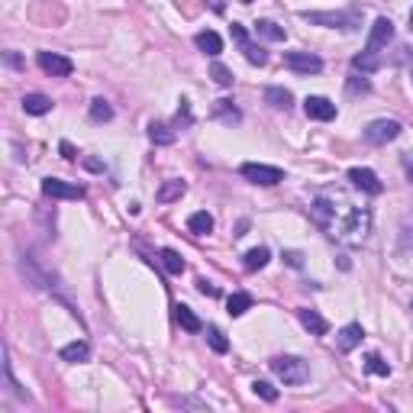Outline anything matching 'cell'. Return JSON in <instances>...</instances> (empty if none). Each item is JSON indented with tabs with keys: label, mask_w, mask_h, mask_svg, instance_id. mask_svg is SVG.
<instances>
[{
	"label": "cell",
	"mask_w": 413,
	"mask_h": 413,
	"mask_svg": "<svg viewBox=\"0 0 413 413\" xmlns=\"http://www.w3.org/2000/svg\"><path fill=\"white\" fill-rule=\"evenodd\" d=\"M210 78H213V81H216L220 87H230V85H233V71H230L226 65H220V62H213Z\"/></svg>",
	"instance_id": "31"
},
{
	"label": "cell",
	"mask_w": 413,
	"mask_h": 413,
	"mask_svg": "<svg viewBox=\"0 0 413 413\" xmlns=\"http://www.w3.org/2000/svg\"><path fill=\"white\" fill-rule=\"evenodd\" d=\"M352 68H359V71L371 74V71H378V68H381V58H378V55H371V52H361V55H355V58H352Z\"/></svg>",
	"instance_id": "27"
},
{
	"label": "cell",
	"mask_w": 413,
	"mask_h": 413,
	"mask_svg": "<svg viewBox=\"0 0 413 413\" xmlns=\"http://www.w3.org/2000/svg\"><path fill=\"white\" fill-rule=\"evenodd\" d=\"M410 30H413V10H410Z\"/></svg>",
	"instance_id": "39"
},
{
	"label": "cell",
	"mask_w": 413,
	"mask_h": 413,
	"mask_svg": "<svg viewBox=\"0 0 413 413\" xmlns=\"http://www.w3.org/2000/svg\"><path fill=\"white\" fill-rule=\"evenodd\" d=\"M403 168H407V175H410V178H413V152H403Z\"/></svg>",
	"instance_id": "36"
},
{
	"label": "cell",
	"mask_w": 413,
	"mask_h": 413,
	"mask_svg": "<svg viewBox=\"0 0 413 413\" xmlns=\"http://www.w3.org/2000/svg\"><path fill=\"white\" fill-rule=\"evenodd\" d=\"M175 317H178V323L188 329V333H201V329H203L201 317H197L191 307H184V304H178V307H175Z\"/></svg>",
	"instance_id": "19"
},
{
	"label": "cell",
	"mask_w": 413,
	"mask_h": 413,
	"mask_svg": "<svg viewBox=\"0 0 413 413\" xmlns=\"http://www.w3.org/2000/svg\"><path fill=\"white\" fill-rule=\"evenodd\" d=\"M310 210H313V220H317L320 226H329V220H333V213H336V210H333V203L323 201V197H320V201L313 203Z\"/></svg>",
	"instance_id": "29"
},
{
	"label": "cell",
	"mask_w": 413,
	"mask_h": 413,
	"mask_svg": "<svg viewBox=\"0 0 413 413\" xmlns=\"http://www.w3.org/2000/svg\"><path fill=\"white\" fill-rule=\"evenodd\" d=\"M23 110L32 113V117H43V113L52 110V100H49L45 94H26V97H23Z\"/></svg>",
	"instance_id": "15"
},
{
	"label": "cell",
	"mask_w": 413,
	"mask_h": 413,
	"mask_svg": "<svg viewBox=\"0 0 413 413\" xmlns=\"http://www.w3.org/2000/svg\"><path fill=\"white\" fill-rule=\"evenodd\" d=\"M365 365H368L371 375H381V378H388V375H391V365H388V361H384L381 355H378V352H371Z\"/></svg>",
	"instance_id": "32"
},
{
	"label": "cell",
	"mask_w": 413,
	"mask_h": 413,
	"mask_svg": "<svg viewBox=\"0 0 413 413\" xmlns=\"http://www.w3.org/2000/svg\"><path fill=\"white\" fill-rule=\"evenodd\" d=\"M62 359L71 361V365L87 361V359H91V346H87V342H71V346H65V349H62Z\"/></svg>",
	"instance_id": "22"
},
{
	"label": "cell",
	"mask_w": 413,
	"mask_h": 413,
	"mask_svg": "<svg viewBox=\"0 0 413 413\" xmlns=\"http://www.w3.org/2000/svg\"><path fill=\"white\" fill-rule=\"evenodd\" d=\"M233 39H236V43H239V45H243L245 58H249V62H252V65H265V62H268V55L262 52L258 45H252V43H249V32H245L243 26H236V23H233Z\"/></svg>",
	"instance_id": "12"
},
{
	"label": "cell",
	"mask_w": 413,
	"mask_h": 413,
	"mask_svg": "<svg viewBox=\"0 0 413 413\" xmlns=\"http://www.w3.org/2000/svg\"><path fill=\"white\" fill-rule=\"evenodd\" d=\"M62 155H65V159H68V161H74V159H78V155H74V148L68 146V142H62Z\"/></svg>",
	"instance_id": "38"
},
{
	"label": "cell",
	"mask_w": 413,
	"mask_h": 413,
	"mask_svg": "<svg viewBox=\"0 0 413 413\" xmlns=\"http://www.w3.org/2000/svg\"><path fill=\"white\" fill-rule=\"evenodd\" d=\"M252 391L258 394L262 401H268V403H275V401H278V391H275V388H271L268 381H255V384H252Z\"/></svg>",
	"instance_id": "34"
},
{
	"label": "cell",
	"mask_w": 413,
	"mask_h": 413,
	"mask_svg": "<svg viewBox=\"0 0 413 413\" xmlns=\"http://www.w3.org/2000/svg\"><path fill=\"white\" fill-rule=\"evenodd\" d=\"M265 104H271L275 110H287L294 104V94L287 87H265Z\"/></svg>",
	"instance_id": "17"
},
{
	"label": "cell",
	"mask_w": 413,
	"mask_h": 413,
	"mask_svg": "<svg viewBox=\"0 0 413 413\" xmlns=\"http://www.w3.org/2000/svg\"><path fill=\"white\" fill-rule=\"evenodd\" d=\"M148 139H152L155 146H171V142H175V129H171L168 123H152V126H148Z\"/></svg>",
	"instance_id": "23"
},
{
	"label": "cell",
	"mask_w": 413,
	"mask_h": 413,
	"mask_svg": "<svg viewBox=\"0 0 413 413\" xmlns=\"http://www.w3.org/2000/svg\"><path fill=\"white\" fill-rule=\"evenodd\" d=\"M397 136H401V123L397 120H375V123L365 126V142H371V146H388Z\"/></svg>",
	"instance_id": "4"
},
{
	"label": "cell",
	"mask_w": 413,
	"mask_h": 413,
	"mask_svg": "<svg viewBox=\"0 0 413 413\" xmlns=\"http://www.w3.org/2000/svg\"><path fill=\"white\" fill-rule=\"evenodd\" d=\"M284 68L297 74H317L323 71V58H317L313 52H284Z\"/></svg>",
	"instance_id": "8"
},
{
	"label": "cell",
	"mask_w": 413,
	"mask_h": 413,
	"mask_svg": "<svg viewBox=\"0 0 413 413\" xmlns=\"http://www.w3.org/2000/svg\"><path fill=\"white\" fill-rule=\"evenodd\" d=\"M394 39V23L388 20V16H378L375 20V26H371V32H368V43H365V52H371V55H381V49L388 43Z\"/></svg>",
	"instance_id": "7"
},
{
	"label": "cell",
	"mask_w": 413,
	"mask_h": 413,
	"mask_svg": "<svg viewBox=\"0 0 413 413\" xmlns=\"http://www.w3.org/2000/svg\"><path fill=\"white\" fill-rule=\"evenodd\" d=\"M43 194L45 197H55V201H81V197H85V188H81V184H71V181H62V178H45Z\"/></svg>",
	"instance_id": "6"
},
{
	"label": "cell",
	"mask_w": 413,
	"mask_h": 413,
	"mask_svg": "<svg viewBox=\"0 0 413 413\" xmlns=\"http://www.w3.org/2000/svg\"><path fill=\"white\" fill-rule=\"evenodd\" d=\"M304 113H307L310 120H336V104L333 100H326V97H307L304 100Z\"/></svg>",
	"instance_id": "11"
},
{
	"label": "cell",
	"mask_w": 413,
	"mask_h": 413,
	"mask_svg": "<svg viewBox=\"0 0 413 413\" xmlns=\"http://www.w3.org/2000/svg\"><path fill=\"white\" fill-rule=\"evenodd\" d=\"M284 258H287V262H291V265H294V268H300V265H304V258H300V252H287Z\"/></svg>",
	"instance_id": "37"
},
{
	"label": "cell",
	"mask_w": 413,
	"mask_h": 413,
	"mask_svg": "<svg viewBox=\"0 0 413 413\" xmlns=\"http://www.w3.org/2000/svg\"><path fill=\"white\" fill-rule=\"evenodd\" d=\"M361 336H365V333H361L359 323H349V326H342V329H339V349H342V352H352V349H355V346L361 342Z\"/></svg>",
	"instance_id": "18"
},
{
	"label": "cell",
	"mask_w": 413,
	"mask_h": 413,
	"mask_svg": "<svg viewBox=\"0 0 413 413\" xmlns=\"http://www.w3.org/2000/svg\"><path fill=\"white\" fill-rule=\"evenodd\" d=\"M188 230H191L194 236H207L213 230V216L207 210H197L191 213V220H188Z\"/></svg>",
	"instance_id": "21"
},
{
	"label": "cell",
	"mask_w": 413,
	"mask_h": 413,
	"mask_svg": "<svg viewBox=\"0 0 413 413\" xmlns=\"http://www.w3.org/2000/svg\"><path fill=\"white\" fill-rule=\"evenodd\" d=\"M349 181L365 194H381L384 191V184L378 181V175L371 168H349Z\"/></svg>",
	"instance_id": "10"
},
{
	"label": "cell",
	"mask_w": 413,
	"mask_h": 413,
	"mask_svg": "<svg viewBox=\"0 0 413 413\" xmlns=\"http://www.w3.org/2000/svg\"><path fill=\"white\" fill-rule=\"evenodd\" d=\"M271 371L284 384H304L310 378V368L297 355H278V359H271Z\"/></svg>",
	"instance_id": "2"
},
{
	"label": "cell",
	"mask_w": 413,
	"mask_h": 413,
	"mask_svg": "<svg viewBox=\"0 0 413 413\" xmlns=\"http://www.w3.org/2000/svg\"><path fill=\"white\" fill-rule=\"evenodd\" d=\"M243 178L252 181V184H262V188H271V184H281L284 181V171L275 168V165H258V161H245L243 168Z\"/></svg>",
	"instance_id": "3"
},
{
	"label": "cell",
	"mask_w": 413,
	"mask_h": 413,
	"mask_svg": "<svg viewBox=\"0 0 413 413\" xmlns=\"http://www.w3.org/2000/svg\"><path fill=\"white\" fill-rule=\"evenodd\" d=\"M268 258H271V252H268L265 245H258V249H249L245 252V271H258V268H265L268 265Z\"/></svg>",
	"instance_id": "20"
},
{
	"label": "cell",
	"mask_w": 413,
	"mask_h": 413,
	"mask_svg": "<svg viewBox=\"0 0 413 413\" xmlns=\"http://www.w3.org/2000/svg\"><path fill=\"white\" fill-rule=\"evenodd\" d=\"M207 339H210V346H213V352H230V342H226V336H223L216 326H207Z\"/></svg>",
	"instance_id": "33"
},
{
	"label": "cell",
	"mask_w": 413,
	"mask_h": 413,
	"mask_svg": "<svg viewBox=\"0 0 413 413\" xmlns=\"http://www.w3.org/2000/svg\"><path fill=\"white\" fill-rule=\"evenodd\" d=\"M226 307H230V313H233V317H243L245 310L252 307V297H249V294H243V291H239V294H233V297H230V300H226Z\"/></svg>",
	"instance_id": "28"
},
{
	"label": "cell",
	"mask_w": 413,
	"mask_h": 413,
	"mask_svg": "<svg viewBox=\"0 0 413 413\" xmlns=\"http://www.w3.org/2000/svg\"><path fill=\"white\" fill-rule=\"evenodd\" d=\"M194 43H197V49H201L203 55H220L223 52V39L213 30L197 32V39H194Z\"/></svg>",
	"instance_id": "16"
},
{
	"label": "cell",
	"mask_w": 413,
	"mask_h": 413,
	"mask_svg": "<svg viewBox=\"0 0 413 413\" xmlns=\"http://www.w3.org/2000/svg\"><path fill=\"white\" fill-rule=\"evenodd\" d=\"M213 117L220 120V123H226V126H236V123L243 120V113L233 107V100H216V104H213Z\"/></svg>",
	"instance_id": "14"
},
{
	"label": "cell",
	"mask_w": 413,
	"mask_h": 413,
	"mask_svg": "<svg viewBox=\"0 0 413 413\" xmlns=\"http://www.w3.org/2000/svg\"><path fill=\"white\" fill-rule=\"evenodd\" d=\"M161 265H165L168 275H181V271H184V258H181L175 249H161Z\"/></svg>",
	"instance_id": "26"
},
{
	"label": "cell",
	"mask_w": 413,
	"mask_h": 413,
	"mask_svg": "<svg viewBox=\"0 0 413 413\" xmlns=\"http://www.w3.org/2000/svg\"><path fill=\"white\" fill-rule=\"evenodd\" d=\"M255 32H258V36H265L268 43H284V30H281L278 23H271V20L255 23Z\"/></svg>",
	"instance_id": "25"
},
{
	"label": "cell",
	"mask_w": 413,
	"mask_h": 413,
	"mask_svg": "<svg viewBox=\"0 0 413 413\" xmlns=\"http://www.w3.org/2000/svg\"><path fill=\"white\" fill-rule=\"evenodd\" d=\"M36 62H39V68H43L45 74H52V78H68V74L74 71L71 58H65V55H58V52H39Z\"/></svg>",
	"instance_id": "9"
},
{
	"label": "cell",
	"mask_w": 413,
	"mask_h": 413,
	"mask_svg": "<svg viewBox=\"0 0 413 413\" xmlns=\"http://www.w3.org/2000/svg\"><path fill=\"white\" fill-rule=\"evenodd\" d=\"M297 317H300L304 329H310L313 336H326V333H329V323L320 317L317 310H297Z\"/></svg>",
	"instance_id": "13"
},
{
	"label": "cell",
	"mask_w": 413,
	"mask_h": 413,
	"mask_svg": "<svg viewBox=\"0 0 413 413\" xmlns=\"http://www.w3.org/2000/svg\"><path fill=\"white\" fill-rule=\"evenodd\" d=\"M371 230V213L365 207H352L346 213V223H342V236L346 239H365Z\"/></svg>",
	"instance_id": "5"
},
{
	"label": "cell",
	"mask_w": 413,
	"mask_h": 413,
	"mask_svg": "<svg viewBox=\"0 0 413 413\" xmlns=\"http://www.w3.org/2000/svg\"><path fill=\"white\" fill-rule=\"evenodd\" d=\"M239 3H252V0H239Z\"/></svg>",
	"instance_id": "40"
},
{
	"label": "cell",
	"mask_w": 413,
	"mask_h": 413,
	"mask_svg": "<svg viewBox=\"0 0 413 413\" xmlns=\"http://www.w3.org/2000/svg\"><path fill=\"white\" fill-rule=\"evenodd\" d=\"M197 291H201V294H207V297H216V294H220V287L210 284L207 278H197Z\"/></svg>",
	"instance_id": "35"
},
{
	"label": "cell",
	"mask_w": 413,
	"mask_h": 413,
	"mask_svg": "<svg viewBox=\"0 0 413 413\" xmlns=\"http://www.w3.org/2000/svg\"><path fill=\"white\" fill-rule=\"evenodd\" d=\"M307 23H313V26H329V30H359L361 26V13L359 10H339V13H310L304 10L300 13Z\"/></svg>",
	"instance_id": "1"
},
{
	"label": "cell",
	"mask_w": 413,
	"mask_h": 413,
	"mask_svg": "<svg viewBox=\"0 0 413 413\" xmlns=\"http://www.w3.org/2000/svg\"><path fill=\"white\" fill-rule=\"evenodd\" d=\"M110 117H113V107L107 104L104 97H97V100H91V120H97V123H107Z\"/></svg>",
	"instance_id": "30"
},
{
	"label": "cell",
	"mask_w": 413,
	"mask_h": 413,
	"mask_svg": "<svg viewBox=\"0 0 413 413\" xmlns=\"http://www.w3.org/2000/svg\"><path fill=\"white\" fill-rule=\"evenodd\" d=\"M184 191H188V184H184V181H165V184L159 188V201L171 203V201H178Z\"/></svg>",
	"instance_id": "24"
}]
</instances>
